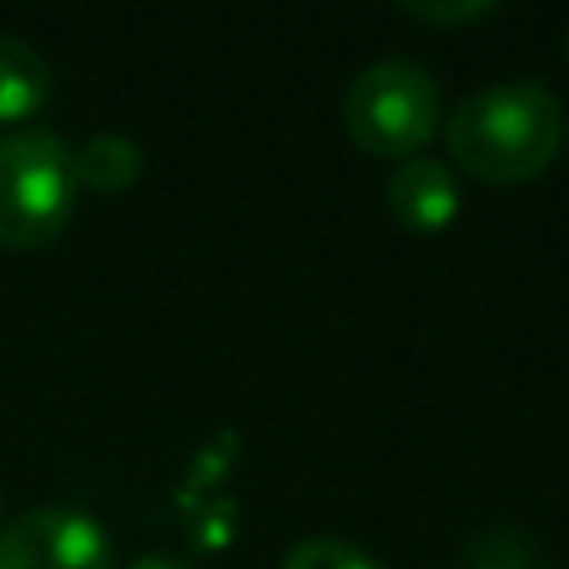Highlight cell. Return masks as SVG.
Segmentation results:
<instances>
[{
  "label": "cell",
  "mask_w": 569,
  "mask_h": 569,
  "mask_svg": "<svg viewBox=\"0 0 569 569\" xmlns=\"http://www.w3.org/2000/svg\"><path fill=\"white\" fill-rule=\"evenodd\" d=\"M0 569H116V542L93 511L44 502L0 525Z\"/></svg>",
  "instance_id": "obj_4"
},
{
  "label": "cell",
  "mask_w": 569,
  "mask_h": 569,
  "mask_svg": "<svg viewBox=\"0 0 569 569\" xmlns=\"http://www.w3.org/2000/svg\"><path fill=\"white\" fill-rule=\"evenodd\" d=\"M565 49H569V40H565Z\"/></svg>",
  "instance_id": "obj_13"
},
{
  "label": "cell",
  "mask_w": 569,
  "mask_h": 569,
  "mask_svg": "<svg viewBox=\"0 0 569 569\" xmlns=\"http://www.w3.org/2000/svg\"><path fill=\"white\" fill-rule=\"evenodd\" d=\"M124 569H200V565L187 556H173V551H138Z\"/></svg>",
  "instance_id": "obj_11"
},
{
  "label": "cell",
  "mask_w": 569,
  "mask_h": 569,
  "mask_svg": "<svg viewBox=\"0 0 569 569\" xmlns=\"http://www.w3.org/2000/svg\"><path fill=\"white\" fill-rule=\"evenodd\" d=\"M71 156H76V182L93 191H124L142 173V147L124 129H98Z\"/></svg>",
  "instance_id": "obj_7"
},
{
  "label": "cell",
  "mask_w": 569,
  "mask_h": 569,
  "mask_svg": "<svg viewBox=\"0 0 569 569\" xmlns=\"http://www.w3.org/2000/svg\"><path fill=\"white\" fill-rule=\"evenodd\" d=\"M409 13L431 18V22H462V18H480L493 9V0H405Z\"/></svg>",
  "instance_id": "obj_10"
},
{
  "label": "cell",
  "mask_w": 569,
  "mask_h": 569,
  "mask_svg": "<svg viewBox=\"0 0 569 569\" xmlns=\"http://www.w3.org/2000/svg\"><path fill=\"white\" fill-rule=\"evenodd\" d=\"M53 93L49 58L18 31H0V120H22Z\"/></svg>",
  "instance_id": "obj_6"
},
{
  "label": "cell",
  "mask_w": 569,
  "mask_h": 569,
  "mask_svg": "<svg viewBox=\"0 0 569 569\" xmlns=\"http://www.w3.org/2000/svg\"><path fill=\"white\" fill-rule=\"evenodd\" d=\"M565 129H569V120H565Z\"/></svg>",
  "instance_id": "obj_12"
},
{
  "label": "cell",
  "mask_w": 569,
  "mask_h": 569,
  "mask_svg": "<svg viewBox=\"0 0 569 569\" xmlns=\"http://www.w3.org/2000/svg\"><path fill=\"white\" fill-rule=\"evenodd\" d=\"M342 120L365 151L413 156L440 124V84L418 58H373L351 76Z\"/></svg>",
  "instance_id": "obj_3"
},
{
  "label": "cell",
  "mask_w": 569,
  "mask_h": 569,
  "mask_svg": "<svg viewBox=\"0 0 569 569\" xmlns=\"http://www.w3.org/2000/svg\"><path fill=\"white\" fill-rule=\"evenodd\" d=\"M280 569H382V560L342 533H311L280 556Z\"/></svg>",
  "instance_id": "obj_8"
},
{
  "label": "cell",
  "mask_w": 569,
  "mask_h": 569,
  "mask_svg": "<svg viewBox=\"0 0 569 569\" xmlns=\"http://www.w3.org/2000/svg\"><path fill=\"white\" fill-rule=\"evenodd\" d=\"M560 98L551 84L520 76L493 80L458 98L445 120V142L453 160L489 182L538 178L560 147Z\"/></svg>",
  "instance_id": "obj_1"
},
{
  "label": "cell",
  "mask_w": 569,
  "mask_h": 569,
  "mask_svg": "<svg viewBox=\"0 0 569 569\" xmlns=\"http://www.w3.org/2000/svg\"><path fill=\"white\" fill-rule=\"evenodd\" d=\"M76 156L58 129L18 124L0 133V244L36 249L76 209Z\"/></svg>",
  "instance_id": "obj_2"
},
{
  "label": "cell",
  "mask_w": 569,
  "mask_h": 569,
  "mask_svg": "<svg viewBox=\"0 0 569 569\" xmlns=\"http://www.w3.org/2000/svg\"><path fill=\"white\" fill-rule=\"evenodd\" d=\"M471 569H533V547L516 529H489L467 551Z\"/></svg>",
  "instance_id": "obj_9"
},
{
  "label": "cell",
  "mask_w": 569,
  "mask_h": 569,
  "mask_svg": "<svg viewBox=\"0 0 569 569\" xmlns=\"http://www.w3.org/2000/svg\"><path fill=\"white\" fill-rule=\"evenodd\" d=\"M387 204L409 231H440L462 209L458 173L436 156H405L387 178Z\"/></svg>",
  "instance_id": "obj_5"
}]
</instances>
